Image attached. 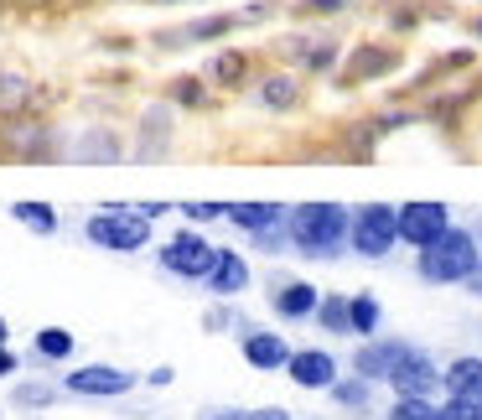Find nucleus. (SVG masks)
I'll list each match as a JSON object with an SVG mask.
<instances>
[{
  "label": "nucleus",
  "instance_id": "a878e982",
  "mask_svg": "<svg viewBox=\"0 0 482 420\" xmlns=\"http://www.w3.org/2000/svg\"><path fill=\"white\" fill-rule=\"evenodd\" d=\"M342 5H348V0H312L306 11H342Z\"/></svg>",
  "mask_w": 482,
  "mask_h": 420
},
{
  "label": "nucleus",
  "instance_id": "7c9ffc66",
  "mask_svg": "<svg viewBox=\"0 0 482 420\" xmlns=\"http://www.w3.org/2000/svg\"><path fill=\"white\" fill-rule=\"evenodd\" d=\"M22 5H42V0H22Z\"/></svg>",
  "mask_w": 482,
  "mask_h": 420
},
{
  "label": "nucleus",
  "instance_id": "ddd939ff",
  "mask_svg": "<svg viewBox=\"0 0 482 420\" xmlns=\"http://www.w3.org/2000/svg\"><path fill=\"white\" fill-rule=\"evenodd\" d=\"M244 280H250V265H244L233 250H223L218 254V265H213V275H208V291L233 296V291H244Z\"/></svg>",
  "mask_w": 482,
  "mask_h": 420
},
{
  "label": "nucleus",
  "instance_id": "6e6552de",
  "mask_svg": "<svg viewBox=\"0 0 482 420\" xmlns=\"http://www.w3.org/2000/svg\"><path fill=\"white\" fill-rule=\"evenodd\" d=\"M291 379L301 384V389H327L337 379V363H332V353H316V348H306V353H291Z\"/></svg>",
  "mask_w": 482,
  "mask_h": 420
},
{
  "label": "nucleus",
  "instance_id": "cd10ccee",
  "mask_svg": "<svg viewBox=\"0 0 482 420\" xmlns=\"http://www.w3.org/2000/svg\"><path fill=\"white\" fill-rule=\"evenodd\" d=\"M467 286H472V291L482 296V265H477V270H472V275H467Z\"/></svg>",
  "mask_w": 482,
  "mask_h": 420
},
{
  "label": "nucleus",
  "instance_id": "dca6fc26",
  "mask_svg": "<svg viewBox=\"0 0 482 420\" xmlns=\"http://www.w3.org/2000/svg\"><path fill=\"white\" fill-rule=\"evenodd\" d=\"M389 68H395V52H378V47H363V52H358L353 58V68H348V78H368V73H389Z\"/></svg>",
  "mask_w": 482,
  "mask_h": 420
},
{
  "label": "nucleus",
  "instance_id": "f257e3e1",
  "mask_svg": "<svg viewBox=\"0 0 482 420\" xmlns=\"http://www.w3.org/2000/svg\"><path fill=\"white\" fill-rule=\"evenodd\" d=\"M286 233L301 254H337V244L353 233V218L337 208V203H301L286 218Z\"/></svg>",
  "mask_w": 482,
  "mask_h": 420
},
{
  "label": "nucleus",
  "instance_id": "aec40b11",
  "mask_svg": "<svg viewBox=\"0 0 482 420\" xmlns=\"http://www.w3.org/2000/svg\"><path fill=\"white\" fill-rule=\"evenodd\" d=\"M389 420H441V410L431 399H399L395 410H389Z\"/></svg>",
  "mask_w": 482,
  "mask_h": 420
},
{
  "label": "nucleus",
  "instance_id": "393cba45",
  "mask_svg": "<svg viewBox=\"0 0 482 420\" xmlns=\"http://www.w3.org/2000/svg\"><path fill=\"white\" fill-rule=\"evenodd\" d=\"M218 203H187V218H218Z\"/></svg>",
  "mask_w": 482,
  "mask_h": 420
},
{
  "label": "nucleus",
  "instance_id": "c85d7f7f",
  "mask_svg": "<svg viewBox=\"0 0 482 420\" xmlns=\"http://www.w3.org/2000/svg\"><path fill=\"white\" fill-rule=\"evenodd\" d=\"M0 5H22V0H0Z\"/></svg>",
  "mask_w": 482,
  "mask_h": 420
},
{
  "label": "nucleus",
  "instance_id": "9b49d317",
  "mask_svg": "<svg viewBox=\"0 0 482 420\" xmlns=\"http://www.w3.org/2000/svg\"><path fill=\"white\" fill-rule=\"evenodd\" d=\"M229 218L239 224V229H250V233H275L291 213L280 208V203H239V208H229Z\"/></svg>",
  "mask_w": 482,
  "mask_h": 420
},
{
  "label": "nucleus",
  "instance_id": "2eb2a0df",
  "mask_svg": "<svg viewBox=\"0 0 482 420\" xmlns=\"http://www.w3.org/2000/svg\"><path fill=\"white\" fill-rule=\"evenodd\" d=\"M316 306H322V301H316V291L306 286V280H291L286 291L275 296V312L280 316H312Z\"/></svg>",
  "mask_w": 482,
  "mask_h": 420
},
{
  "label": "nucleus",
  "instance_id": "f3484780",
  "mask_svg": "<svg viewBox=\"0 0 482 420\" xmlns=\"http://www.w3.org/2000/svg\"><path fill=\"white\" fill-rule=\"evenodd\" d=\"M316 316H322V327H327V333H353V306H348V301H322V306H316Z\"/></svg>",
  "mask_w": 482,
  "mask_h": 420
},
{
  "label": "nucleus",
  "instance_id": "a211bd4d",
  "mask_svg": "<svg viewBox=\"0 0 482 420\" xmlns=\"http://www.w3.org/2000/svg\"><path fill=\"white\" fill-rule=\"evenodd\" d=\"M16 218H22L26 229H42V233L58 229V213L47 208V203H16Z\"/></svg>",
  "mask_w": 482,
  "mask_h": 420
},
{
  "label": "nucleus",
  "instance_id": "f03ea898",
  "mask_svg": "<svg viewBox=\"0 0 482 420\" xmlns=\"http://www.w3.org/2000/svg\"><path fill=\"white\" fill-rule=\"evenodd\" d=\"M477 265H482L477 239H472V233H461V229H446L431 250H420V275H425V280H446V286H457V280H467Z\"/></svg>",
  "mask_w": 482,
  "mask_h": 420
},
{
  "label": "nucleus",
  "instance_id": "20e7f679",
  "mask_svg": "<svg viewBox=\"0 0 482 420\" xmlns=\"http://www.w3.org/2000/svg\"><path fill=\"white\" fill-rule=\"evenodd\" d=\"M88 233L99 239V244H109V250H141L150 239V218L146 213H125V208H114V213H99L94 224H88Z\"/></svg>",
  "mask_w": 482,
  "mask_h": 420
},
{
  "label": "nucleus",
  "instance_id": "4be33fe9",
  "mask_svg": "<svg viewBox=\"0 0 482 420\" xmlns=\"http://www.w3.org/2000/svg\"><path fill=\"white\" fill-rule=\"evenodd\" d=\"M441 420H482V399H457L451 395V405L441 410Z\"/></svg>",
  "mask_w": 482,
  "mask_h": 420
},
{
  "label": "nucleus",
  "instance_id": "0eeeda50",
  "mask_svg": "<svg viewBox=\"0 0 482 420\" xmlns=\"http://www.w3.org/2000/svg\"><path fill=\"white\" fill-rule=\"evenodd\" d=\"M389 384L399 389V399H431V389H436V384H446V374H436V363H431L425 353H415V348H410V353L395 363Z\"/></svg>",
  "mask_w": 482,
  "mask_h": 420
},
{
  "label": "nucleus",
  "instance_id": "bb28decb",
  "mask_svg": "<svg viewBox=\"0 0 482 420\" xmlns=\"http://www.w3.org/2000/svg\"><path fill=\"white\" fill-rule=\"evenodd\" d=\"M11 369H16V358H11L5 348H0V374H11Z\"/></svg>",
  "mask_w": 482,
  "mask_h": 420
},
{
  "label": "nucleus",
  "instance_id": "4468645a",
  "mask_svg": "<svg viewBox=\"0 0 482 420\" xmlns=\"http://www.w3.org/2000/svg\"><path fill=\"white\" fill-rule=\"evenodd\" d=\"M446 389L457 399H482V358H457L446 369Z\"/></svg>",
  "mask_w": 482,
  "mask_h": 420
},
{
  "label": "nucleus",
  "instance_id": "f8f14e48",
  "mask_svg": "<svg viewBox=\"0 0 482 420\" xmlns=\"http://www.w3.org/2000/svg\"><path fill=\"white\" fill-rule=\"evenodd\" d=\"M244 358H250L254 369H280V363H291V348L275 333H250L244 337Z\"/></svg>",
  "mask_w": 482,
  "mask_h": 420
},
{
  "label": "nucleus",
  "instance_id": "c756f323",
  "mask_svg": "<svg viewBox=\"0 0 482 420\" xmlns=\"http://www.w3.org/2000/svg\"><path fill=\"white\" fill-rule=\"evenodd\" d=\"M0 342H5V322H0Z\"/></svg>",
  "mask_w": 482,
  "mask_h": 420
},
{
  "label": "nucleus",
  "instance_id": "412c9836",
  "mask_svg": "<svg viewBox=\"0 0 482 420\" xmlns=\"http://www.w3.org/2000/svg\"><path fill=\"white\" fill-rule=\"evenodd\" d=\"M353 306V333H374L378 327V306L368 301V296H358V301H348Z\"/></svg>",
  "mask_w": 482,
  "mask_h": 420
},
{
  "label": "nucleus",
  "instance_id": "5701e85b",
  "mask_svg": "<svg viewBox=\"0 0 482 420\" xmlns=\"http://www.w3.org/2000/svg\"><path fill=\"white\" fill-rule=\"evenodd\" d=\"M213 73H218V84H239V78H244V58H239V52H223V58L213 63Z\"/></svg>",
  "mask_w": 482,
  "mask_h": 420
},
{
  "label": "nucleus",
  "instance_id": "423d86ee",
  "mask_svg": "<svg viewBox=\"0 0 482 420\" xmlns=\"http://www.w3.org/2000/svg\"><path fill=\"white\" fill-rule=\"evenodd\" d=\"M218 254L223 250H213L203 233H177L167 250H161V260H167V270H177V275H213Z\"/></svg>",
  "mask_w": 482,
  "mask_h": 420
},
{
  "label": "nucleus",
  "instance_id": "2f4dec72",
  "mask_svg": "<svg viewBox=\"0 0 482 420\" xmlns=\"http://www.w3.org/2000/svg\"><path fill=\"white\" fill-rule=\"evenodd\" d=\"M477 32H482V22H477Z\"/></svg>",
  "mask_w": 482,
  "mask_h": 420
},
{
  "label": "nucleus",
  "instance_id": "7ed1b4c3",
  "mask_svg": "<svg viewBox=\"0 0 482 420\" xmlns=\"http://www.w3.org/2000/svg\"><path fill=\"white\" fill-rule=\"evenodd\" d=\"M353 250L358 254H368V260H378V254H389L395 250V239H399V208H384V203H368V208L353 218Z\"/></svg>",
  "mask_w": 482,
  "mask_h": 420
},
{
  "label": "nucleus",
  "instance_id": "39448f33",
  "mask_svg": "<svg viewBox=\"0 0 482 420\" xmlns=\"http://www.w3.org/2000/svg\"><path fill=\"white\" fill-rule=\"evenodd\" d=\"M446 229H451L446 203H405L399 208V239H410L415 250H431Z\"/></svg>",
  "mask_w": 482,
  "mask_h": 420
},
{
  "label": "nucleus",
  "instance_id": "9d476101",
  "mask_svg": "<svg viewBox=\"0 0 482 420\" xmlns=\"http://www.w3.org/2000/svg\"><path fill=\"white\" fill-rule=\"evenodd\" d=\"M68 389H73V395H125V389H130V374L94 363V369H84V374H68Z\"/></svg>",
  "mask_w": 482,
  "mask_h": 420
},
{
  "label": "nucleus",
  "instance_id": "1a4fd4ad",
  "mask_svg": "<svg viewBox=\"0 0 482 420\" xmlns=\"http://www.w3.org/2000/svg\"><path fill=\"white\" fill-rule=\"evenodd\" d=\"M405 353H410L405 342H368V348H358L353 369L368 379V384H374V379H389V374H395V363H399Z\"/></svg>",
  "mask_w": 482,
  "mask_h": 420
},
{
  "label": "nucleus",
  "instance_id": "b1692460",
  "mask_svg": "<svg viewBox=\"0 0 482 420\" xmlns=\"http://www.w3.org/2000/svg\"><path fill=\"white\" fill-rule=\"evenodd\" d=\"M265 99H270L275 109H286V105L296 99V84H291V78H270V88H265Z\"/></svg>",
  "mask_w": 482,
  "mask_h": 420
},
{
  "label": "nucleus",
  "instance_id": "6ab92c4d",
  "mask_svg": "<svg viewBox=\"0 0 482 420\" xmlns=\"http://www.w3.org/2000/svg\"><path fill=\"white\" fill-rule=\"evenodd\" d=\"M37 353L42 358H68L73 353V337H68L63 327H47V333H37Z\"/></svg>",
  "mask_w": 482,
  "mask_h": 420
}]
</instances>
